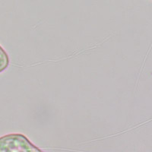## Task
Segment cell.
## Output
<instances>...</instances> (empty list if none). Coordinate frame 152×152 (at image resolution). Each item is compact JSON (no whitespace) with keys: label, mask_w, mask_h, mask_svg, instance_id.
<instances>
[{"label":"cell","mask_w":152,"mask_h":152,"mask_svg":"<svg viewBox=\"0 0 152 152\" xmlns=\"http://www.w3.org/2000/svg\"><path fill=\"white\" fill-rule=\"evenodd\" d=\"M0 152H42L23 134L12 133L0 137Z\"/></svg>","instance_id":"obj_1"},{"label":"cell","mask_w":152,"mask_h":152,"mask_svg":"<svg viewBox=\"0 0 152 152\" xmlns=\"http://www.w3.org/2000/svg\"><path fill=\"white\" fill-rule=\"evenodd\" d=\"M9 57L5 50L0 46V73L5 71L9 66Z\"/></svg>","instance_id":"obj_2"}]
</instances>
